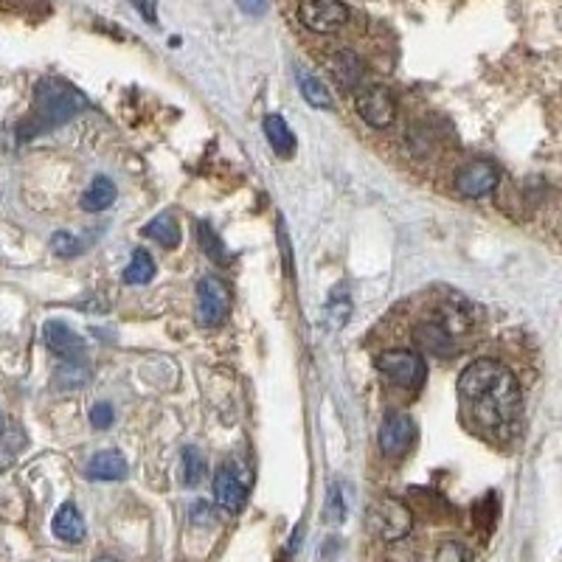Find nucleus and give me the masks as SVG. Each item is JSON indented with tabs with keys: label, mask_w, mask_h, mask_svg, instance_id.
<instances>
[{
	"label": "nucleus",
	"mask_w": 562,
	"mask_h": 562,
	"mask_svg": "<svg viewBox=\"0 0 562 562\" xmlns=\"http://www.w3.org/2000/svg\"><path fill=\"white\" fill-rule=\"evenodd\" d=\"M459 400L467 419L484 433H509L518 425L523 394L515 374L498 360H473L459 377Z\"/></svg>",
	"instance_id": "nucleus-1"
},
{
	"label": "nucleus",
	"mask_w": 562,
	"mask_h": 562,
	"mask_svg": "<svg viewBox=\"0 0 562 562\" xmlns=\"http://www.w3.org/2000/svg\"><path fill=\"white\" fill-rule=\"evenodd\" d=\"M90 102L68 82L62 79H43L34 90V107L20 124V141H31L37 135L51 133L71 121L76 113L88 110Z\"/></svg>",
	"instance_id": "nucleus-2"
},
{
	"label": "nucleus",
	"mask_w": 562,
	"mask_h": 562,
	"mask_svg": "<svg viewBox=\"0 0 562 562\" xmlns=\"http://www.w3.org/2000/svg\"><path fill=\"white\" fill-rule=\"evenodd\" d=\"M377 371L391 385H400L408 391L422 388L428 380V363L414 349H388L383 355H377Z\"/></svg>",
	"instance_id": "nucleus-3"
},
{
	"label": "nucleus",
	"mask_w": 562,
	"mask_h": 562,
	"mask_svg": "<svg viewBox=\"0 0 562 562\" xmlns=\"http://www.w3.org/2000/svg\"><path fill=\"white\" fill-rule=\"evenodd\" d=\"M231 315V290L217 276H203L197 281V307L194 318L203 329H217Z\"/></svg>",
	"instance_id": "nucleus-4"
},
{
	"label": "nucleus",
	"mask_w": 562,
	"mask_h": 562,
	"mask_svg": "<svg viewBox=\"0 0 562 562\" xmlns=\"http://www.w3.org/2000/svg\"><path fill=\"white\" fill-rule=\"evenodd\" d=\"M371 526L385 543H400L414 529V515L397 498H383V501L374 503V509H371Z\"/></svg>",
	"instance_id": "nucleus-5"
},
{
	"label": "nucleus",
	"mask_w": 562,
	"mask_h": 562,
	"mask_svg": "<svg viewBox=\"0 0 562 562\" xmlns=\"http://www.w3.org/2000/svg\"><path fill=\"white\" fill-rule=\"evenodd\" d=\"M298 17L315 34H335L346 26L349 9L343 0H301Z\"/></svg>",
	"instance_id": "nucleus-6"
},
{
	"label": "nucleus",
	"mask_w": 562,
	"mask_h": 562,
	"mask_svg": "<svg viewBox=\"0 0 562 562\" xmlns=\"http://www.w3.org/2000/svg\"><path fill=\"white\" fill-rule=\"evenodd\" d=\"M355 104L360 119L366 121L369 127H377V130L391 127L394 119H397V99H394V93L388 88H383V85H369V88L360 90Z\"/></svg>",
	"instance_id": "nucleus-7"
},
{
	"label": "nucleus",
	"mask_w": 562,
	"mask_h": 562,
	"mask_svg": "<svg viewBox=\"0 0 562 562\" xmlns=\"http://www.w3.org/2000/svg\"><path fill=\"white\" fill-rule=\"evenodd\" d=\"M416 439V422L402 411H394L380 425V450L388 459H402Z\"/></svg>",
	"instance_id": "nucleus-8"
},
{
	"label": "nucleus",
	"mask_w": 562,
	"mask_h": 562,
	"mask_svg": "<svg viewBox=\"0 0 562 562\" xmlns=\"http://www.w3.org/2000/svg\"><path fill=\"white\" fill-rule=\"evenodd\" d=\"M498 180H501V172H498V166L489 161H473L467 163L464 169H459V175H456V189L459 194L464 197H487L495 186H498Z\"/></svg>",
	"instance_id": "nucleus-9"
},
{
	"label": "nucleus",
	"mask_w": 562,
	"mask_h": 562,
	"mask_svg": "<svg viewBox=\"0 0 562 562\" xmlns=\"http://www.w3.org/2000/svg\"><path fill=\"white\" fill-rule=\"evenodd\" d=\"M43 341L45 346L62 360H79L85 352V343L76 335L74 329L62 321H45L43 326Z\"/></svg>",
	"instance_id": "nucleus-10"
},
{
	"label": "nucleus",
	"mask_w": 562,
	"mask_h": 562,
	"mask_svg": "<svg viewBox=\"0 0 562 562\" xmlns=\"http://www.w3.org/2000/svg\"><path fill=\"white\" fill-rule=\"evenodd\" d=\"M214 501L225 512H239L248 503V487L239 481L234 470H228V467L217 470V475H214Z\"/></svg>",
	"instance_id": "nucleus-11"
},
{
	"label": "nucleus",
	"mask_w": 562,
	"mask_h": 562,
	"mask_svg": "<svg viewBox=\"0 0 562 562\" xmlns=\"http://www.w3.org/2000/svg\"><path fill=\"white\" fill-rule=\"evenodd\" d=\"M326 68H329V74L332 79L341 85L343 90H355L360 82H363V60L357 57L355 51H349V48H341V51H335V54H329L326 57Z\"/></svg>",
	"instance_id": "nucleus-12"
},
{
	"label": "nucleus",
	"mask_w": 562,
	"mask_h": 562,
	"mask_svg": "<svg viewBox=\"0 0 562 562\" xmlns=\"http://www.w3.org/2000/svg\"><path fill=\"white\" fill-rule=\"evenodd\" d=\"M127 473H130V467L119 450H99L85 467V475L90 481H121V478H127Z\"/></svg>",
	"instance_id": "nucleus-13"
},
{
	"label": "nucleus",
	"mask_w": 562,
	"mask_h": 562,
	"mask_svg": "<svg viewBox=\"0 0 562 562\" xmlns=\"http://www.w3.org/2000/svg\"><path fill=\"white\" fill-rule=\"evenodd\" d=\"M51 529L57 534V540L62 543H82L85 540V518H82V512L76 509V503H62L60 509H57V515H54V523H51Z\"/></svg>",
	"instance_id": "nucleus-14"
},
{
	"label": "nucleus",
	"mask_w": 562,
	"mask_h": 562,
	"mask_svg": "<svg viewBox=\"0 0 562 562\" xmlns=\"http://www.w3.org/2000/svg\"><path fill=\"white\" fill-rule=\"evenodd\" d=\"M416 341L436 355H453L456 352V338H450V332L436 318H428V321L416 326Z\"/></svg>",
	"instance_id": "nucleus-15"
},
{
	"label": "nucleus",
	"mask_w": 562,
	"mask_h": 562,
	"mask_svg": "<svg viewBox=\"0 0 562 562\" xmlns=\"http://www.w3.org/2000/svg\"><path fill=\"white\" fill-rule=\"evenodd\" d=\"M265 135L267 141H270V147L276 149V155H281V158H290L293 155V149H296V135H293V130H290V124L281 119V116H267L265 119Z\"/></svg>",
	"instance_id": "nucleus-16"
},
{
	"label": "nucleus",
	"mask_w": 562,
	"mask_h": 562,
	"mask_svg": "<svg viewBox=\"0 0 562 562\" xmlns=\"http://www.w3.org/2000/svg\"><path fill=\"white\" fill-rule=\"evenodd\" d=\"M116 203V186H113V180L104 178H93V183L88 186V192L82 194V208L90 211V214H96V211H104V208H110Z\"/></svg>",
	"instance_id": "nucleus-17"
},
{
	"label": "nucleus",
	"mask_w": 562,
	"mask_h": 562,
	"mask_svg": "<svg viewBox=\"0 0 562 562\" xmlns=\"http://www.w3.org/2000/svg\"><path fill=\"white\" fill-rule=\"evenodd\" d=\"M144 234H147L152 242H158L161 248H178L180 245V225L175 222L172 214H161L152 222L144 225Z\"/></svg>",
	"instance_id": "nucleus-18"
},
{
	"label": "nucleus",
	"mask_w": 562,
	"mask_h": 562,
	"mask_svg": "<svg viewBox=\"0 0 562 562\" xmlns=\"http://www.w3.org/2000/svg\"><path fill=\"white\" fill-rule=\"evenodd\" d=\"M155 276V259L149 256V251L144 248H138L133 251V259H130V265L124 270V284H149Z\"/></svg>",
	"instance_id": "nucleus-19"
},
{
	"label": "nucleus",
	"mask_w": 562,
	"mask_h": 562,
	"mask_svg": "<svg viewBox=\"0 0 562 562\" xmlns=\"http://www.w3.org/2000/svg\"><path fill=\"white\" fill-rule=\"evenodd\" d=\"M208 464L203 453L197 447H186L183 450V487H200L206 481Z\"/></svg>",
	"instance_id": "nucleus-20"
},
{
	"label": "nucleus",
	"mask_w": 562,
	"mask_h": 562,
	"mask_svg": "<svg viewBox=\"0 0 562 562\" xmlns=\"http://www.w3.org/2000/svg\"><path fill=\"white\" fill-rule=\"evenodd\" d=\"M298 85H301V96L307 99V104L318 107V110H329L332 107V96H329V90H326V85L318 76L301 71L298 74Z\"/></svg>",
	"instance_id": "nucleus-21"
},
{
	"label": "nucleus",
	"mask_w": 562,
	"mask_h": 562,
	"mask_svg": "<svg viewBox=\"0 0 562 562\" xmlns=\"http://www.w3.org/2000/svg\"><path fill=\"white\" fill-rule=\"evenodd\" d=\"M346 498H343V489L341 484H329V492H326V503H324V520L329 526H341L343 520H346Z\"/></svg>",
	"instance_id": "nucleus-22"
},
{
	"label": "nucleus",
	"mask_w": 562,
	"mask_h": 562,
	"mask_svg": "<svg viewBox=\"0 0 562 562\" xmlns=\"http://www.w3.org/2000/svg\"><path fill=\"white\" fill-rule=\"evenodd\" d=\"M197 234H200V245H203V251H206L208 256L217 262V265H228V259H231V256H228V251H225L222 239L217 237V231H214L211 225H206V222H200V231H197Z\"/></svg>",
	"instance_id": "nucleus-23"
},
{
	"label": "nucleus",
	"mask_w": 562,
	"mask_h": 562,
	"mask_svg": "<svg viewBox=\"0 0 562 562\" xmlns=\"http://www.w3.org/2000/svg\"><path fill=\"white\" fill-rule=\"evenodd\" d=\"M90 380V371L79 360H65L57 371V385L60 388H82Z\"/></svg>",
	"instance_id": "nucleus-24"
},
{
	"label": "nucleus",
	"mask_w": 562,
	"mask_h": 562,
	"mask_svg": "<svg viewBox=\"0 0 562 562\" xmlns=\"http://www.w3.org/2000/svg\"><path fill=\"white\" fill-rule=\"evenodd\" d=\"M433 562H475L473 551L459 543V540H447L442 546L436 548V557Z\"/></svg>",
	"instance_id": "nucleus-25"
},
{
	"label": "nucleus",
	"mask_w": 562,
	"mask_h": 562,
	"mask_svg": "<svg viewBox=\"0 0 562 562\" xmlns=\"http://www.w3.org/2000/svg\"><path fill=\"white\" fill-rule=\"evenodd\" d=\"M51 248L57 256H79L82 253V239L71 234V231H57L54 237H51Z\"/></svg>",
	"instance_id": "nucleus-26"
},
{
	"label": "nucleus",
	"mask_w": 562,
	"mask_h": 562,
	"mask_svg": "<svg viewBox=\"0 0 562 562\" xmlns=\"http://www.w3.org/2000/svg\"><path fill=\"white\" fill-rule=\"evenodd\" d=\"M326 315H329V321L335 326H341L349 321V315H352V301L349 296H332L329 298V304H326Z\"/></svg>",
	"instance_id": "nucleus-27"
},
{
	"label": "nucleus",
	"mask_w": 562,
	"mask_h": 562,
	"mask_svg": "<svg viewBox=\"0 0 562 562\" xmlns=\"http://www.w3.org/2000/svg\"><path fill=\"white\" fill-rule=\"evenodd\" d=\"M113 419H116V411H113V405L110 402H99V405H93L90 408V425L93 428H110L113 425Z\"/></svg>",
	"instance_id": "nucleus-28"
},
{
	"label": "nucleus",
	"mask_w": 562,
	"mask_h": 562,
	"mask_svg": "<svg viewBox=\"0 0 562 562\" xmlns=\"http://www.w3.org/2000/svg\"><path fill=\"white\" fill-rule=\"evenodd\" d=\"M192 520L197 526H206V523H214V506L208 501H197L192 503Z\"/></svg>",
	"instance_id": "nucleus-29"
},
{
	"label": "nucleus",
	"mask_w": 562,
	"mask_h": 562,
	"mask_svg": "<svg viewBox=\"0 0 562 562\" xmlns=\"http://www.w3.org/2000/svg\"><path fill=\"white\" fill-rule=\"evenodd\" d=\"M237 6L242 9V12H245V15L259 17V15H265L267 0H237Z\"/></svg>",
	"instance_id": "nucleus-30"
},
{
	"label": "nucleus",
	"mask_w": 562,
	"mask_h": 562,
	"mask_svg": "<svg viewBox=\"0 0 562 562\" xmlns=\"http://www.w3.org/2000/svg\"><path fill=\"white\" fill-rule=\"evenodd\" d=\"M96 562H116V560H113V557H99Z\"/></svg>",
	"instance_id": "nucleus-31"
},
{
	"label": "nucleus",
	"mask_w": 562,
	"mask_h": 562,
	"mask_svg": "<svg viewBox=\"0 0 562 562\" xmlns=\"http://www.w3.org/2000/svg\"><path fill=\"white\" fill-rule=\"evenodd\" d=\"M0 428H3V422H0Z\"/></svg>",
	"instance_id": "nucleus-32"
}]
</instances>
